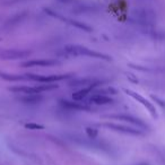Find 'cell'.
I'll return each instance as SVG.
<instances>
[{"mask_svg":"<svg viewBox=\"0 0 165 165\" xmlns=\"http://www.w3.org/2000/svg\"><path fill=\"white\" fill-rule=\"evenodd\" d=\"M65 51L74 57H88V58H94V59H101V60H105V61H111L112 58L105 54V53H102V52H97V51H94L88 49L86 46H83V45H66Z\"/></svg>","mask_w":165,"mask_h":165,"instance_id":"1","label":"cell"},{"mask_svg":"<svg viewBox=\"0 0 165 165\" xmlns=\"http://www.w3.org/2000/svg\"><path fill=\"white\" fill-rule=\"evenodd\" d=\"M58 85L56 83L52 84H40L36 86H27V85H22V86H11L9 87L10 92H14L16 94H40L42 92H48L52 89H57Z\"/></svg>","mask_w":165,"mask_h":165,"instance_id":"2","label":"cell"},{"mask_svg":"<svg viewBox=\"0 0 165 165\" xmlns=\"http://www.w3.org/2000/svg\"><path fill=\"white\" fill-rule=\"evenodd\" d=\"M72 74H52V75H39V74H25L26 80L31 81H36L39 84H52V83H58L61 80L70 78Z\"/></svg>","mask_w":165,"mask_h":165,"instance_id":"3","label":"cell"},{"mask_svg":"<svg viewBox=\"0 0 165 165\" xmlns=\"http://www.w3.org/2000/svg\"><path fill=\"white\" fill-rule=\"evenodd\" d=\"M106 118H108V119H112V120H116V121L127 122V123L131 124L132 127L139 128V129L144 130V131L149 129V126L144 121L143 119H140V118H138V116H135V115L121 113V114H109V115H106Z\"/></svg>","mask_w":165,"mask_h":165,"instance_id":"4","label":"cell"},{"mask_svg":"<svg viewBox=\"0 0 165 165\" xmlns=\"http://www.w3.org/2000/svg\"><path fill=\"white\" fill-rule=\"evenodd\" d=\"M101 127L108 128V129L115 131V132H120V134H124V135H130V136H144L145 131L136 127H129L126 124H119V123H114V122H104L101 123Z\"/></svg>","mask_w":165,"mask_h":165,"instance_id":"5","label":"cell"},{"mask_svg":"<svg viewBox=\"0 0 165 165\" xmlns=\"http://www.w3.org/2000/svg\"><path fill=\"white\" fill-rule=\"evenodd\" d=\"M44 11L49 15V16H51V17H54V18H57V19H59V21L66 23V24L70 25V26H72V27H76V29H80V31H84V32H87V33H91V32L93 31L92 27L88 26V25H86V24H84V23H81V22H78V21H75V19H71V18H68V17H65V16L58 14V13H56V11H53V10L49 9V8L44 9Z\"/></svg>","mask_w":165,"mask_h":165,"instance_id":"6","label":"cell"},{"mask_svg":"<svg viewBox=\"0 0 165 165\" xmlns=\"http://www.w3.org/2000/svg\"><path fill=\"white\" fill-rule=\"evenodd\" d=\"M124 91V93L128 94L130 97H132L134 100H136L137 102H139L141 105H143L144 108L147 109V111L149 112V114L154 118V119H158V113H157V110L155 108V105L151 103L148 100H146L145 97H144L143 95H140V94L136 93V92H134V91H131V89H128V88H124L123 89Z\"/></svg>","mask_w":165,"mask_h":165,"instance_id":"7","label":"cell"},{"mask_svg":"<svg viewBox=\"0 0 165 165\" xmlns=\"http://www.w3.org/2000/svg\"><path fill=\"white\" fill-rule=\"evenodd\" d=\"M59 104L62 108L67 110H72V111H83V112H93L94 109L92 105L87 103H80V101H69V100H60Z\"/></svg>","mask_w":165,"mask_h":165,"instance_id":"8","label":"cell"},{"mask_svg":"<svg viewBox=\"0 0 165 165\" xmlns=\"http://www.w3.org/2000/svg\"><path fill=\"white\" fill-rule=\"evenodd\" d=\"M31 54V51L16 50V49H0V60H17L26 58Z\"/></svg>","mask_w":165,"mask_h":165,"instance_id":"9","label":"cell"},{"mask_svg":"<svg viewBox=\"0 0 165 165\" xmlns=\"http://www.w3.org/2000/svg\"><path fill=\"white\" fill-rule=\"evenodd\" d=\"M103 84H104V81L94 80L93 83H91L89 85H87L85 88H81V89H79V91H77V92H75V93L72 94V100H75V101L85 100L87 96H88V94H91L96 87L101 86V85H103Z\"/></svg>","mask_w":165,"mask_h":165,"instance_id":"10","label":"cell"},{"mask_svg":"<svg viewBox=\"0 0 165 165\" xmlns=\"http://www.w3.org/2000/svg\"><path fill=\"white\" fill-rule=\"evenodd\" d=\"M59 65V61L53 59H39V60H27L22 62L23 68H32V67H53Z\"/></svg>","mask_w":165,"mask_h":165,"instance_id":"11","label":"cell"},{"mask_svg":"<svg viewBox=\"0 0 165 165\" xmlns=\"http://www.w3.org/2000/svg\"><path fill=\"white\" fill-rule=\"evenodd\" d=\"M89 103H93L96 105H109V104H113L114 100L110 96L106 95H100V94H93L89 99H88Z\"/></svg>","mask_w":165,"mask_h":165,"instance_id":"12","label":"cell"},{"mask_svg":"<svg viewBox=\"0 0 165 165\" xmlns=\"http://www.w3.org/2000/svg\"><path fill=\"white\" fill-rule=\"evenodd\" d=\"M17 101L24 104H39L43 101V96L41 94H22V96L17 97Z\"/></svg>","mask_w":165,"mask_h":165,"instance_id":"13","label":"cell"},{"mask_svg":"<svg viewBox=\"0 0 165 165\" xmlns=\"http://www.w3.org/2000/svg\"><path fill=\"white\" fill-rule=\"evenodd\" d=\"M0 78L6 81H25V75H18V74H9V72L0 71Z\"/></svg>","mask_w":165,"mask_h":165,"instance_id":"14","label":"cell"},{"mask_svg":"<svg viewBox=\"0 0 165 165\" xmlns=\"http://www.w3.org/2000/svg\"><path fill=\"white\" fill-rule=\"evenodd\" d=\"M94 94H100V95H106V96H110V95H116L118 94V91L115 89L114 87L109 86V87H104V88H101L99 91H95Z\"/></svg>","mask_w":165,"mask_h":165,"instance_id":"15","label":"cell"},{"mask_svg":"<svg viewBox=\"0 0 165 165\" xmlns=\"http://www.w3.org/2000/svg\"><path fill=\"white\" fill-rule=\"evenodd\" d=\"M151 101H153L156 105H158V106L161 108V110L165 113V100L161 99V97L157 96V95H154V94H151Z\"/></svg>","mask_w":165,"mask_h":165,"instance_id":"16","label":"cell"},{"mask_svg":"<svg viewBox=\"0 0 165 165\" xmlns=\"http://www.w3.org/2000/svg\"><path fill=\"white\" fill-rule=\"evenodd\" d=\"M85 132H86L87 137L89 139H96L97 136H99V130L95 129V128H92V127H87L85 129Z\"/></svg>","mask_w":165,"mask_h":165,"instance_id":"17","label":"cell"},{"mask_svg":"<svg viewBox=\"0 0 165 165\" xmlns=\"http://www.w3.org/2000/svg\"><path fill=\"white\" fill-rule=\"evenodd\" d=\"M25 129L29 130H43L44 126L42 124H39V123H34V122H29L25 124Z\"/></svg>","mask_w":165,"mask_h":165,"instance_id":"18","label":"cell"},{"mask_svg":"<svg viewBox=\"0 0 165 165\" xmlns=\"http://www.w3.org/2000/svg\"><path fill=\"white\" fill-rule=\"evenodd\" d=\"M127 78L129 79L131 83H135V84H137L138 83V79H137V77H135V75H132V74H127Z\"/></svg>","mask_w":165,"mask_h":165,"instance_id":"19","label":"cell"}]
</instances>
